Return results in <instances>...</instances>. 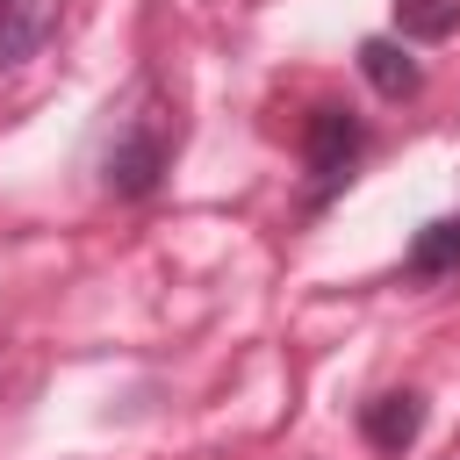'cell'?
Returning <instances> with one entry per match:
<instances>
[{"mask_svg":"<svg viewBox=\"0 0 460 460\" xmlns=\"http://www.w3.org/2000/svg\"><path fill=\"white\" fill-rule=\"evenodd\" d=\"M446 460H460V446H453V453H446Z\"/></svg>","mask_w":460,"mask_h":460,"instance_id":"cell-8","label":"cell"},{"mask_svg":"<svg viewBox=\"0 0 460 460\" xmlns=\"http://www.w3.org/2000/svg\"><path fill=\"white\" fill-rule=\"evenodd\" d=\"M359 72H367V86H374V93H388V101H410V93H417V79H424V72H417V58H410L395 36H367V43H359Z\"/></svg>","mask_w":460,"mask_h":460,"instance_id":"cell-5","label":"cell"},{"mask_svg":"<svg viewBox=\"0 0 460 460\" xmlns=\"http://www.w3.org/2000/svg\"><path fill=\"white\" fill-rule=\"evenodd\" d=\"M359 431H367L374 453H402V446H417V431H424V395H417V388H388V395H374V402L359 410Z\"/></svg>","mask_w":460,"mask_h":460,"instance_id":"cell-4","label":"cell"},{"mask_svg":"<svg viewBox=\"0 0 460 460\" xmlns=\"http://www.w3.org/2000/svg\"><path fill=\"white\" fill-rule=\"evenodd\" d=\"M65 22V0H0V72L29 65Z\"/></svg>","mask_w":460,"mask_h":460,"instance_id":"cell-3","label":"cell"},{"mask_svg":"<svg viewBox=\"0 0 460 460\" xmlns=\"http://www.w3.org/2000/svg\"><path fill=\"white\" fill-rule=\"evenodd\" d=\"M158 172H165V129L158 122H129L115 144H108V158H101V180H108V194H151L158 187Z\"/></svg>","mask_w":460,"mask_h":460,"instance_id":"cell-2","label":"cell"},{"mask_svg":"<svg viewBox=\"0 0 460 460\" xmlns=\"http://www.w3.org/2000/svg\"><path fill=\"white\" fill-rule=\"evenodd\" d=\"M359 144H367V129H359V115L352 108H309V122H302V165H309V201H331L345 180H352V158H359Z\"/></svg>","mask_w":460,"mask_h":460,"instance_id":"cell-1","label":"cell"},{"mask_svg":"<svg viewBox=\"0 0 460 460\" xmlns=\"http://www.w3.org/2000/svg\"><path fill=\"white\" fill-rule=\"evenodd\" d=\"M395 29L410 43H446L460 29V0H395Z\"/></svg>","mask_w":460,"mask_h":460,"instance_id":"cell-7","label":"cell"},{"mask_svg":"<svg viewBox=\"0 0 460 460\" xmlns=\"http://www.w3.org/2000/svg\"><path fill=\"white\" fill-rule=\"evenodd\" d=\"M438 273H460V216H438L410 237V280H438Z\"/></svg>","mask_w":460,"mask_h":460,"instance_id":"cell-6","label":"cell"}]
</instances>
